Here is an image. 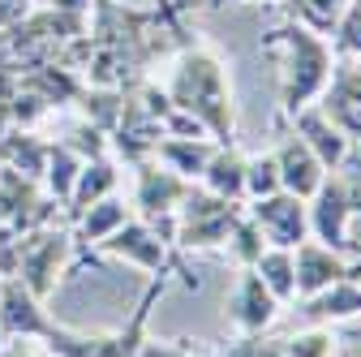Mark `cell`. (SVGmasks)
Listing matches in <instances>:
<instances>
[{
    "mask_svg": "<svg viewBox=\"0 0 361 357\" xmlns=\"http://www.w3.org/2000/svg\"><path fill=\"white\" fill-rule=\"evenodd\" d=\"M168 99L194 116L211 143L228 147L237 143V95H233V73L211 43L190 39L185 48H176L172 78H168Z\"/></svg>",
    "mask_w": 361,
    "mask_h": 357,
    "instance_id": "cell-1",
    "label": "cell"
},
{
    "mask_svg": "<svg viewBox=\"0 0 361 357\" xmlns=\"http://www.w3.org/2000/svg\"><path fill=\"white\" fill-rule=\"evenodd\" d=\"M262 52L280 56V121H293L301 108L319 104L340 61L327 35H314L293 18L262 35Z\"/></svg>",
    "mask_w": 361,
    "mask_h": 357,
    "instance_id": "cell-2",
    "label": "cell"
},
{
    "mask_svg": "<svg viewBox=\"0 0 361 357\" xmlns=\"http://www.w3.org/2000/svg\"><path fill=\"white\" fill-rule=\"evenodd\" d=\"M99 254L108 258H121V262H133L142 267L147 276H180V284L185 289H198V276L190 272V262L180 250H172L168 241H159V233L147 224V219H125V224L95 246Z\"/></svg>",
    "mask_w": 361,
    "mask_h": 357,
    "instance_id": "cell-3",
    "label": "cell"
},
{
    "mask_svg": "<svg viewBox=\"0 0 361 357\" xmlns=\"http://www.w3.org/2000/svg\"><path fill=\"white\" fill-rule=\"evenodd\" d=\"M245 202H228V198H215L202 186H190L185 202L176 211V250L190 254V250H219L228 241L233 224L241 219Z\"/></svg>",
    "mask_w": 361,
    "mask_h": 357,
    "instance_id": "cell-4",
    "label": "cell"
},
{
    "mask_svg": "<svg viewBox=\"0 0 361 357\" xmlns=\"http://www.w3.org/2000/svg\"><path fill=\"white\" fill-rule=\"evenodd\" d=\"M69 250H73V233L61 229L56 219H52V224H43V229L18 233V280L39 301H48L56 293V284H61Z\"/></svg>",
    "mask_w": 361,
    "mask_h": 357,
    "instance_id": "cell-5",
    "label": "cell"
},
{
    "mask_svg": "<svg viewBox=\"0 0 361 357\" xmlns=\"http://www.w3.org/2000/svg\"><path fill=\"white\" fill-rule=\"evenodd\" d=\"M305 211H310V237L319 246H327L336 254H353L357 250V241L348 233V219L361 211V198H357V190L344 181V176L327 172L323 186L314 190V198L305 202Z\"/></svg>",
    "mask_w": 361,
    "mask_h": 357,
    "instance_id": "cell-6",
    "label": "cell"
},
{
    "mask_svg": "<svg viewBox=\"0 0 361 357\" xmlns=\"http://www.w3.org/2000/svg\"><path fill=\"white\" fill-rule=\"evenodd\" d=\"M250 219L262 229L267 246H280V250H297L305 237H310V211L297 194L280 190V194H267V198H254L245 202Z\"/></svg>",
    "mask_w": 361,
    "mask_h": 357,
    "instance_id": "cell-7",
    "label": "cell"
},
{
    "mask_svg": "<svg viewBox=\"0 0 361 357\" xmlns=\"http://www.w3.org/2000/svg\"><path fill=\"white\" fill-rule=\"evenodd\" d=\"M138 176H133V211H138V219H159V215H176L180 202H185L190 186L185 176H176L172 168H164L159 159H147L133 168Z\"/></svg>",
    "mask_w": 361,
    "mask_h": 357,
    "instance_id": "cell-8",
    "label": "cell"
},
{
    "mask_svg": "<svg viewBox=\"0 0 361 357\" xmlns=\"http://www.w3.org/2000/svg\"><path fill=\"white\" fill-rule=\"evenodd\" d=\"M280 315V301L267 293V284L258 280L254 267H245V272H237V284L228 293V323L237 336H262L271 323H276Z\"/></svg>",
    "mask_w": 361,
    "mask_h": 357,
    "instance_id": "cell-9",
    "label": "cell"
},
{
    "mask_svg": "<svg viewBox=\"0 0 361 357\" xmlns=\"http://www.w3.org/2000/svg\"><path fill=\"white\" fill-rule=\"evenodd\" d=\"M319 108L344 129L348 143H361V61H336V73L327 82Z\"/></svg>",
    "mask_w": 361,
    "mask_h": 357,
    "instance_id": "cell-10",
    "label": "cell"
},
{
    "mask_svg": "<svg viewBox=\"0 0 361 357\" xmlns=\"http://www.w3.org/2000/svg\"><path fill=\"white\" fill-rule=\"evenodd\" d=\"M293 133H297V138L314 151V155H319V164L327 168V172H340L344 164H348V151H353V143L344 138V129L319 108V104H310V108H301L293 121Z\"/></svg>",
    "mask_w": 361,
    "mask_h": 357,
    "instance_id": "cell-11",
    "label": "cell"
},
{
    "mask_svg": "<svg viewBox=\"0 0 361 357\" xmlns=\"http://www.w3.org/2000/svg\"><path fill=\"white\" fill-rule=\"evenodd\" d=\"M276 164H280V186H284L288 194H297L301 202H310L314 190H319L323 176H327V168L319 164V155H314L293 129L284 133L280 147H276Z\"/></svg>",
    "mask_w": 361,
    "mask_h": 357,
    "instance_id": "cell-12",
    "label": "cell"
},
{
    "mask_svg": "<svg viewBox=\"0 0 361 357\" xmlns=\"http://www.w3.org/2000/svg\"><path fill=\"white\" fill-rule=\"evenodd\" d=\"M116 186H121V164H116V155L86 159L82 172H78V186H73V194H69V207H65V224H73V219H78L90 202L116 194Z\"/></svg>",
    "mask_w": 361,
    "mask_h": 357,
    "instance_id": "cell-13",
    "label": "cell"
},
{
    "mask_svg": "<svg viewBox=\"0 0 361 357\" xmlns=\"http://www.w3.org/2000/svg\"><path fill=\"white\" fill-rule=\"evenodd\" d=\"M198 186L215 198H228V202H245V151L241 143H228V147H215L207 172L198 176Z\"/></svg>",
    "mask_w": 361,
    "mask_h": 357,
    "instance_id": "cell-14",
    "label": "cell"
},
{
    "mask_svg": "<svg viewBox=\"0 0 361 357\" xmlns=\"http://www.w3.org/2000/svg\"><path fill=\"white\" fill-rule=\"evenodd\" d=\"M297 305H301V315H305L310 323H323V327L348 323V319L361 315V280H340V284L314 293V297H305V301H297Z\"/></svg>",
    "mask_w": 361,
    "mask_h": 357,
    "instance_id": "cell-15",
    "label": "cell"
},
{
    "mask_svg": "<svg viewBox=\"0 0 361 357\" xmlns=\"http://www.w3.org/2000/svg\"><path fill=\"white\" fill-rule=\"evenodd\" d=\"M125 219H133V207L121 198V194H108V198H99V202H90L78 219H73V241H82V246H99V241H108Z\"/></svg>",
    "mask_w": 361,
    "mask_h": 357,
    "instance_id": "cell-16",
    "label": "cell"
},
{
    "mask_svg": "<svg viewBox=\"0 0 361 357\" xmlns=\"http://www.w3.org/2000/svg\"><path fill=\"white\" fill-rule=\"evenodd\" d=\"M215 147H219V143H211V138H159L155 159H159L164 168H172L176 176H185V181L198 186V176L207 172Z\"/></svg>",
    "mask_w": 361,
    "mask_h": 357,
    "instance_id": "cell-17",
    "label": "cell"
},
{
    "mask_svg": "<svg viewBox=\"0 0 361 357\" xmlns=\"http://www.w3.org/2000/svg\"><path fill=\"white\" fill-rule=\"evenodd\" d=\"M43 164H48V143L35 138L30 129H18L9 125L0 133V168H13V172H26V176H43Z\"/></svg>",
    "mask_w": 361,
    "mask_h": 357,
    "instance_id": "cell-18",
    "label": "cell"
},
{
    "mask_svg": "<svg viewBox=\"0 0 361 357\" xmlns=\"http://www.w3.org/2000/svg\"><path fill=\"white\" fill-rule=\"evenodd\" d=\"M82 164H86V159H82L73 147L48 143V164H43V176H39V181H43V194L61 202V211L69 207V194H73V186H78Z\"/></svg>",
    "mask_w": 361,
    "mask_h": 357,
    "instance_id": "cell-19",
    "label": "cell"
},
{
    "mask_svg": "<svg viewBox=\"0 0 361 357\" xmlns=\"http://www.w3.org/2000/svg\"><path fill=\"white\" fill-rule=\"evenodd\" d=\"M258 280L267 284V293L276 297L280 305H293L297 301V262H293V250H280V246H267L254 262Z\"/></svg>",
    "mask_w": 361,
    "mask_h": 357,
    "instance_id": "cell-20",
    "label": "cell"
},
{
    "mask_svg": "<svg viewBox=\"0 0 361 357\" xmlns=\"http://www.w3.org/2000/svg\"><path fill=\"white\" fill-rule=\"evenodd\" d=\"M344 5H348V0H284V9H288L293 22L310 26L314 35H327V39H331L336 22L344 13Z\"/></svg>",
    "mask_w": 361,
    "mask_h": 357,
    "instance_id": "cell-21",
    "label": "cell"
},
{
    "mask_svg": "<svg viewBox=\"0 0 361 357\" xmlns=\"http://www.w3.org/2000/svg\"><path fill=\"white\" fill-rule=\"evenodd\" d=\"M224 250L233 254L237 272H245V267H254V262H258V254L267 250V237H262V229L250 219V211H241V219L233 224V233H228V241H224Z\"/></svg>",
    "mask_w": 361,
    "mask_h": 357,
    "instance_id": "cell-22",
    "label": "cell"
},
{
    "mask_svg": "<svg viewBox=\"0 0 361 357\" xmlns=\"http://www.w3.org/2000/svg\"><path fill=\"white\" fill-rule=\"evenodd\" d=\"M280 349H284L288 357H336V353H340V340H336V332H331V327L310 323V327H301V332L284 336V340H280Z\"/></svg>",
    "mask_w": 361,
    "mask_h": 357,
    "instance_id": "cell-23",
    "label": "cell"
},
{
    "mask_svg": "<svg viewBox=\"0 0 361 357\" xmlns=\"http://www.w3.org/2000/svg\"><path fill=\"white\" fill-rule=\"evenodd\" d=\"M280 164L276 151H262V155H245V202L267 198V194H280Z\"/></svg>",
    "mask_w": 361,
    "mask_h": 357,
    "instance_id": "cell-24",
    "label": "cell"
},
{
    "mask_svg": "<svg viewBox=\"0 0 361 357\" xmlns=\"http://www.w3.org/2000/svg\"><path fill=\"white\" fill-rule=\"evenodd\" d=\"M331 48L340 61H361V0H348L336 30H331Z\"/></svg>",
    "mask_w": 361,
    "mask_h": 357,
    "instance_id": "cell-25",
    "label": "cell"
},
{
    "mask_svg": "<svg viewBox=\"0 0 361 357\" xmlns=\"http://www.w3.org/2000/svg\"><path fill=\"white\" fill-rule=\"evenodd\" d=\"M138 357H207V353H194V340H142L138 344Z\"/></svg>",
    "mask_w": 361,
    "mask_h": 357,
    "instance_id": "cell-26",
    "label": "cell"
},
{
    "mask_svg": "<svg viewBox=\"0 0 361 357\" xmlns=\"http://www.w3.org/2000/svg\"><path fill=\"white\" fill-rule=\"evenodd\" d=\"M258 353H262V336H237V340L219 344V349L207 353V357H258Z\"/></svg>",
    "mask_w": 361,
    "mask_h": 357,
    "instance_id": "cell-27",
    "label": "cell"
},
{
    "mask_svg": "<svg viewBox=\"0 0 361 357\" xmlns=\"http://www.w3.org/2000/svg\"><path fill=\"white\" fill-rule=\"evenodd\" d=\"M121 9H138V13H159V18H185L172 0H112Z\"/></svg>",
    "mask_w": 361,
    "mask_h": 357,
    "instance_id": "cell-28",
    "label": "cell"
},
{
    "mask_svg": "<svg viewBox=\"0 0 361 357\" xmlns=\"http://www.w3.org/2000/svg\"><path fill=\"white\" fill-rule=\"evenodd\" d=\"M0 357H52L39 340H5L0 336Z\"/></svg>",
    "mask_w": 361,
    "mask_h": 357,
    "instance_id": "cell-29",
    "label": "cell"
},
{
    "mask_svg": "<svg viewBox=\"0 0 361 357\" xmlns=\"http://www.w3.org/2000/svg\"><path fill=\"white\" fill-rule=\"evenodd\" d=\"M26 13H30V0H0V35L9 26H18Z\"/></svg>",
    "mask_w": 361,
    "mask_h": 357,
    "instance_id": "cell-30",
    "label": "cell"
},
{
    "mask_svg": "<svg viewBox=\"0 0 361 357\" xmlns=\"http://www.w3.org/2000/svg\"><path fill=\"white\" fill-rule=\"evenodd\" d=\"M211 9H228V5H245V0H207ZM262 5H280L284 9V0H262Z\"/></svg>",
    "mask_w": 361,
    "mask_h": 357,
    "instance_id": "cell-31",
    "label": "cell"
},
{
    "mask_svg": "<svg viewBox=\"0 0 361 357\" xmlns=\"http://www.w3.org/2000/svg\"><path fill=\"white\" fill-rule=\"evenodd\" d=\"M172 5H176L180 13H190V5H194V0H172Z\"/></svg>",
    "mask_w": 361,
    "mask_h": 357,
    "instance_id": "cell-32",
    "label": "cell"
}]
</instances>
